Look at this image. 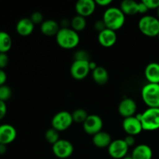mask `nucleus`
<instances>
[{"mask_svg": "<svg viewBox=\"0 0 159 159\" xmlns=\"http://www.w3.org/2000/svg\"><path fill=\"white\" fill-rule=\"evenodd\" d=\"M71 116H72L74 122L78 123V124H83L88 117L89 114L86 110L84 109H77L73 111Z\"/></svg>", "mask_w": 159, "mask_h": 159, "instance_id": "nucleus-25", "label": "nucleus"}, {"mask_svg": "<svg viewBox=\"0 0 159 159\" xmlns=\"http://www.w3.org/2000/svg\"><path fill=\"white\" fill-rule=\"evenodd\" d=\"M129 147L124 139H117L112 141L108 147V154L114 159H123L127 156Z\"/></svg>", "mask_w": 159, "mask_h": 159, "instance_id": "nucleus-9", "label": "nucleus"}, {"mask_svg": "<svg viewBox=\"0 0 159 159\" xmlns=\"http://www.w3.org/2000/svg\"><path fill=\"white\" fill-rule=\"evenodd\" d=\"M96 4L100 6H108L112 3L111 0H96Z\"/></svg>", "mask_w": 159, "mask_h": 159, "instance_id": "nucleus-37", "label": "nucleus"}, {"mask_svg": "<svg viewBox=\"0 0 159 159\" xmlns=\"http://www.w3.org/2000/svg\"><path fill=\"white\" fill-rule=\"evenodd\" d=\"M158 39H159V34H158Z\"/></svg>", "mask_w": 159, "mask_h": 159, "instance_id": "nucleus-42", "label": "nucleus"}, {"mask_svg": "<svg viewBox=\"0 0 159 159\" xmlns=\"http://www.w3.org/2000/svg\"><path fill=\"white\" fill-rule=\"evenodd\" d=\"M89 66L90 71H94V70L96 69V68H97L98 65H96V62H94V61H90L89 63Z\"/></svg>", "mask_w": 159, "mask_h": 159, "instance_id": "nucleus-39", "label": "nucleus"}, {"mask_svg": "<svg viewBox=\"0 0 159 159\" xmlns=\"http://www.w3.org/2000/svg\"><path fill=\"white\" fill-rule=\"evenodd\" d=\"M55 37L57 44L64 49H73L80 41L79 33L69 27L61 28Z\"/></svg>", "mask_w": 159, "mask_h": 159, "instance_id": "nucleus-1", "label": "nucleus"}, {"mask_svg": "<svg viewBox=\"0 0 159 159\" xmlns=\"http://www.w3.org/2000/svg\"><path fill=\"white\" fill-rule=\"evenodd\" d=\"M92 76L94 82L100 85L107 84L109 80L108 71L104 67L102 66H98L94 71H92Z\"/></svg>", "mask_w": 159, "mask_h": 159, "instance_id": "nucleus-21", "label": "nucleus"}, {"mask_svg": "<svg viewBox=\"0 0 159 159\" xmlns=\"http://www.w3.org/2000/svg\"><path fill=\"white\" fill-rule=\"evenodd\" d=\"M74 61H90V57L89 53L84 50H79L74 54Z\"/></svg>", "mask_w": 159, "mask_h": 159, "instance_id": "nucleus-28", "label": "nucleus"}, {"mask_svg": "<svg viewBox=\"0 0 159 159\" xmlns=\"http://www.w3.org/2000/svg\"><path fill=\"white\" fill-rule=\"evenodd\" d=\"M45 139L49 144H54L59 140V132L54 128H50L45 133Z\"/></svg>", "mask_w": 159, "mask_h": 159, "instance_id": "nucleus-26", "label": "nucleus"}, {"mask_svg": "<svg viewBox=\"0 0 159 159\" xmlns=\"http://www.w3.org/2000/svg\"><path fill=\"white\" fill-rule=\"evenodd\" d=\"M89 61H74L70 68V73L72 78L76 80H82L88 76L90 71Z\"/></svg>", "mask_w": 159, "mask_h": 159, "instance_id": "nucleus-10", "label": "nucleus"}, {"mask_svg": "<svg viewBox=\"0 0 159 159\" xmlns=\"http://www.w3.org/2000/svg\"><path fill=\"white\" fill-rule=\"evenodd\" d=\"M143 2L148 9H157L159 7V0H144Z\"/></svg>", "mask_w": 159, "mask_h": 159, "instance_id": "nucleus-31", "label": "nucleus"}, {"mask_svg": "<svg viewBox=\"0 0 159 159\" xmlns=\"http://www.w3.org/2000/svg\"><path fill=\"white\" fill-rule=\"evenodd\" d=\"M9 59L6 53H0V69H4L9 65Z\"/></svg>", "mask_w": 159, "mask_h": 159, "instance_id": "nucleus-30", "label": "nucleus"}, {"mask_svg": "<svg viewBox=\"0 0 159 159\" xmlns=\"http://www.w3.org/2000/svg\"><path fill=\"white\" fill-rule=\"evenodd\" d=\"M124 15L134 16L138 13V2L134 0H124L121 2L120 8Z\"/></svg>", "mask_w": 159, "mask_h": 159, "instance_id": "nucleus-22", "label": "nucleus"}, {"mask_svg": "<svg viewBox=\"0 0 159 159\" xmlns=\"http://www.w3.org/2000/svg\"><path fill=\"white\" fill-rule=\"evenodd\" d=\"M86 24L87 22L85 17L81 16L79 15H76L75 16L73 17L71 19V22H70L71 29L74 30L77 33L84 30L85 28L86 27Z\"/></svg>", "mask_w": 159, "mask_h": 159, "instance_id": "nucleus-24", "label": "nucleus"}, {"mask_svg": "<svg viewBox=\"0 0 159 159\" xmlns=\"http://www.w3.org/2000/svg\"><path fill=\"white\" fill-rule=\"evenodd\" d=\"M6 113H7V107L6 102L0 100V120L6 116Z\"/></svg>", "mask_w": 159, "mask_h": 159, "instance_id": "nucleus-33", "label": "nucleus"}, {"mask_svg": "<svg viewBox=\"0 0 159 159\" xmlns=\"http://www.w3.org/2000/svg\"><path fill=\"white\" fill-rule=\"evenodd\" d=\"M137 103L131 98H125L120 102L118 112L124 118L134 116L137 111Z\"/></svg>", "mask_w": 159, "mask_h": 159, "instance_id": "nucleus-12", "label": "nucleus"}, {"mask_svg": "<svg viewBox=\"0 0 159 159\" xmlns=\"http://www.w3.org/2000/svg\"><path fill=\"white\" fill-rule=\"evenodd\" d=\"M82 125H83L84 131L88 134L93 136L99 132L102 131L103 122L102 118L96 114H91L89 115Z\"/></svg>", "mask_w": 159, "mask_h": 159, "instance_id": "nucleus-8", "label": "nucleus"}, {"mask_svg": "<svg viewBox=\"0 0 159 159\" xmlns=\"http://www.w3.org/2000/svg\"><path fill=\"white\" fill-rule=\"evenodd\" d=\"M123 159H133V158H132L131 156H130V157H129V156H126L125 158H124Z\"/></svg>", "mask_w": 159, "mask_h": 159, "instance_id": "nucleus-41", "label": "nucleus"}, {"mask_svg": "<svg viewBox=\"0 0 159 159\" xmlns=\"http://www.w3.org/2000/svg\"><path fill=\"white\" fill-rule=\"evenodd\" d=\"M141 97L148 108H159V84L144 85L141 89Z\"/></svg>", "mask_w": 159, "mask_h": 159, "instance_id": "nucleus-3", "label": "nucleus"}, {"mask_svg": "<svg viewBox=\"0 0 159 159\" xmlns=\"http://www.w3.org/2000/svg\"><path fill=\"white\" fill-rule=\"evenodd\" d=\"M71 113L68 111H60L56 113L51 120L52 128L55 129L58 132L65 131L69 128L73 124Z\"/></svg>", "mask_w": 159, "mask_h": 159, "instance_id": "nucleus-6", "label": "nucleus"}, {"mask_svg": "<svg viewBox=\"0 0 159 159\" xmlns=\"http://www.w3.org/2000/svg\"><path fill=\"white\" fill-rule=\"evenodd\" d=\"M17 132L15 127L10 124L0 125V144L8 145L15 141Z\"/></svg>", "mask_w": 159, "mask_h": 159, "instance_id": "nucleus-13", "label": "nucleus"}, {"mask_svg": "<svg viewBox=\"0 0 159 159\" xmlns=\"http://www.w3.org/2000/svg\"><path fill=\"white\" fill-rule=\"evenodd\" d=\"M153 156L152 149L147 144H138L134 148L131 157L133 159H152Z\"/></svg>", "mask_w": 159, "mask_h": 159, "instance_id": "nucleus-18", "label": "nucleus"}, {"mask_svg": "<svg viewBox=\"0 0 159 159\" xmlns=\"http://www.w3.org/2000/svg\"><path fill=\"white\" fill-rule=\"evenodd\" d=\"M112 142V138L110 134L105 131H100L93 136V143L99 148H108Z\"/></svg>", "mask_w": 159, "mask_h": 159, "instance_id": "nucleus-20", "label": "nucleus"}, {"mask_svg": "<svg viewBox=\"0 0 159 159\" xmlns=\"http://www.w3.org/2000/svg\"><path fill=\"white\" fill-rule=\"evenodd\" d=\"M12 41L10 35L6 31H0V53H6L12 48Z\"/></svg>", "mask_w": 159, "mask_h": 159, "instance_id": "nucleus-23", "label": "nucleus"}, {"mask_svg": "<svg viewBox=\"0 0 159 159\" xmlns=\"http://www.w3.org/2000/svg\"><path fill=\"white\" fill-rule=\"evenodd\" d=\"M59 24L54 20H44L40 24V31L45 36L52 37L56 36L58 31L60 30Z\"/></svg>", "mask_w": 159, "mask_h": 159, "instance_id": "nucleus-19", "label": "nucleus"}, {"mask_svg": "<svg viewBox=\"0 0 159 159\" xmlns=\"http://www.w3.org/2000/svg\"><path fill=\"white\" fill-rule=\"evenodd\" d=\"M98 40L100 45L104 48H110L116 43L117 40V35L116 31L112 30L105 29L98 34Z\"/></svg>", "mask_w": 159, "mask_h": 159, "instance_id": "nucleus-15", "label": "nucleus"}, {"mask_svg": "<svg viewBox=\"0 0 159 159\" xmlns=\"http://www.w3.org/2000/svg\"><path fill=\"white\" fill-rule=\"evenodd\" d=\"M157 16H158V17H157V18L159 20V7L157 9Z\"/></svg>", "mask_w": 159, "mask_h": 159, "instance_id": "nucleus-40", "label": "nucleus"}, {"mask_svg": "<svg viewBox=\"0 0 159 159\" xmlns=\"http://www.w3.org/2000/svg\"><path fill=\"white\" fill-rule=\"evenodd\" d=\"M96 7V2L93 0H79L75 6L77 15L85 18L91 16L94 12Z\"/></svg>", "mask_w": 159, "mask_h": 159, "instance_id": "nucleus-14", "label": "nucleus"}, {"mask_svg": "<svg viewBox=\"0 0 159 159\" xmlns=\"http://www.w3.org/2000/svg\"><path fill=\"white\" fill-rule=\"evenodd\" d=\"M149 9L146 6V5L143 2V1L138 2V13L144 14L148 11Z\"/></svg>", "mask_w": 159, "mask_h": 159, "instance_id": "nucleus-35", "label": "nucleus"}, {"mask_svg": "<svg viewBox=\"0 0 159 159\" xmlns=\"http://www.w3.org/2000/svg\"><path fill=\"white\" fill-rule=\"evenodd\" d=\"M34 30V23L27 17L22 18L17 22L16 26V30L17 34L23 37L30 35Z\"/></svg>", "mask_w": 159, "mask_h": 159, "instance_id": "nucleus-16", "label": "nucleus"}, {"mask_svg": "<svg viewBox=\"0 0 159 159\" xmlns=\"http://www.w3.org/2000/svg\"><path fill=\"white\" fill-rule=\"evenodd\" d=\"M102 20L107 28L116 31L125 23V15L120 8L110 7L103 13Z\"/></svg>", "mask_w": 159, "mask_h": 159, "instance_id": "nucleus-2", "label": "nucleus"}, {"mask_svg": "<svg viewBox=\"0 0 159 159\" xmlns=\"http://www.w3.org/2000/svg\"><path fill=\"white\" fill-rule=\"evenodd\" d=\"M124 141L126 142V144L128 145V147H131V146L134 145L135 141H136V139H135L134 136H131V135H127L125 138H124Z\"/></svg>", "mask_w": 159, "mask_h": 159, "instance_id": "nucleus-34", "label": "nucleus"}, {"mask_svg": "<svg viewBox=\"0 0 159 159\" xmlns=\"http://www.w3.org/2000/svg\"><path fill=\"white\" fill-rule=\"evenodd\" d=\"M138 28L140 31L147 37H158L159 34V20L153 16H144L138 22Z\"/></svg>", "mask_w": 159, "mask_h": 159, "instance_id": "nucleus-4", "label": "nucleus"}, {"mask_svg": "<svg viewBox=\"0 0 159 159\" xmlns=\"http://www.w3.org/2000/svg\"><path fill=\"white\" fill-rule=\"evenodd\" d=\"M143 130L153 131L159 129V108H148L141 113Z\"/></svg>", "mask_w": 159, "mask_h": 159, "instance_id": "nucleus-5", "label": "nucleus"}, {"mask_svg": "<svg viewBox=\"0 0 159 159\" xmlns=\"http://www.w3.org/2000/svg\"><path fill=\"white\" fill-rule=\"evenodd\" d=\"M30 19L31 21L35 24H41L44 20H43V16L40 12H34L31 14Z\"/></svg>", "mask_w": 159, "mask_h": 159, "instance_id": "nucleus-29", "label": "nucleus"}, {"mask_svg": "<svg viewBox=\"0 0 159 159\" xmlns=\"http://www.w3.org/2000/svg\"><path fill=\"white\" fill-rule=\"evenodd\" d=\"M7 145H5V144H0V155H3L6 153V151H7Z\"/></svg>", "mask_w": 159, "mask_h": 159, "instance_id": "nucleus-38", "label": "nucleus"}, {"mask_svg": "<svg viewBox=\"0 0 159 159\" xmlns=\"http://www.w3.org/2000/svg\"><path fill=\"white\" fill-rule=\"evenodd\" d=\"M94 28L98 33L102 32V30H104L105 29H107V26H106L105 23L102 20H97V21L94 24Z\"/></svg>", "mask_w": 159, "mask_h": 159, "instance_id": "nucleus-32", "label": "nucleus"}, {"mask_svg": "<svg viewBox=\"0 0 159 159\" xmlns=\"http://www.w3.org/2000/svg\"><path fill=\"white\" fill-rule=\"evenodd\" d=\"M6 79H7L6 73L5 72L4 70L0 69V86L5 85V83L6 82Z\"/></svg>", "mask_w": 159, "mask_h": 159, "instance_id": "nucleus-36", "label": "nucleus"}, {"mask_svg": "<svg viewBox=\"0 0 159 159\" xmlns=\"http://www.w3.org/2000/svg\"><path fill=\"white\" fill-rule=\"evenodd\" d=\"M12 94V89L9 86L3 85L0 86V100L6 102L11 98Z\"/></svg>", "mask_w": 159, "mask_h": 159, "instance_id": "nucleus-27", "label": "nucleus"}, {"mask_svg": "<svg viewBox=\"0 0 159 159\" xmlns=\"http://www.w3.org/2000/svg\"><path fill=\"white\" fill-rule=\"evenodd\" d=\"M53 154L57 158L65 159L69 158L74 152V146L69 141L60 139L52 145Z\"/></svg>", "mask_w": 159, "mask_h": 159, "instance_id": "nucleus-7", "label": "nucleus"}, {"mask_svg": "<svg viewBox=\"0 0 159 159\" xmlns=\"http://www.w3.org/2000/svg\"><path fill=\"white\" fill-rule=\"evenodd\" d=\"M122 126L124 130L127 134V135H131V136L135 137L141 133L143 130L141 120H138L135 116L124 118Z\"/></svg>", "mask_w": 159, "mask_h": 159, "instance_id": "nucleus-11", "label": "nucleus"}, {"mask_svg": "<svg viewBox=\"0 0 159 159\" xmlns=\"http://www.w3.org/2000/svg\"><path fill=\"white\" fill-rule=\"evenodd\" d=\"M144 76L148 83L159 84V64L151 62L144 69Z\"/></svg>", "mask_w": 159, "mask_h": 159, "instance_id": "nucleus-17", "label": "nucleus"}]
</instances>
